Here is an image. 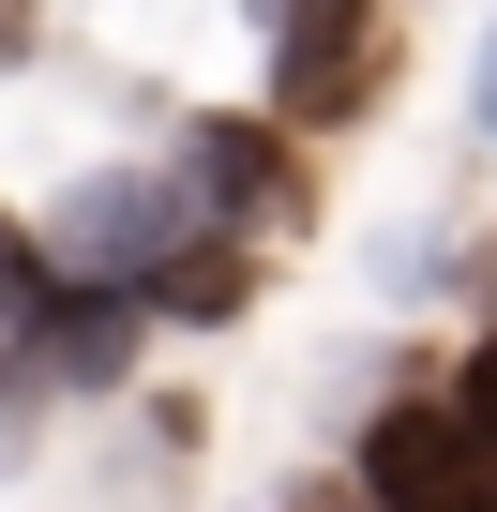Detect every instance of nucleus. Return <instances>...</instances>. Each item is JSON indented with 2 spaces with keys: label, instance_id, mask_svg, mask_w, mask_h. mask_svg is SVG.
Wrapping results in <instances>:
<instances>
[{
  "label": "nucleus",
  "instance_id": "obj_4",
  "mask_svg": "<svg viewBox=\"0 0 497 512\" xmlns=\"http://www.w3.org/2000/svg\"><path fill=\"white\" fill-rule=\"evenodd\" d=\"M181 181H196L211 226H287V211H302L287 121H181Z\"/></svg>",
  "mask_w": 497,
  "mask_h": 512
},
{
  "label": "nucleus",
  "instance_id": "obj_3",
  "mask_svg": "<svg viewBox=\"0 0 497 512\" xmlns=\"http://www.w3.org/2000/svg\"><path fill=\"white\" fill-rule=\"evenodd\" d=\"M362 497H377V512H497V437L467 422V392L392 407V422L362 437Z\"/></svg>",
  "mask_w": 497,
  "mask_h": 512
},
{
  "label": "nucleus",
  "instance_id": "obj_8",
  "mask_svg": "<svg viewBox=\"0 0 497 512\" xmlns=\"http://www.w3.org/2000/svg\"><path fill=\"white\" fill-rule=\"evenodd\" d=\"M16 46H31V0H0V61H16Z\"/></svg>",
  "mask_w": 497,
  "mask_h": 512
},
{
  "label": "nucleus",
  "instance_id": "obj_9",
  "mask_svg": "<svg viewBox=\"0 0 497 512\" xmlns=\"http://www.w3.org/2000/svg\"><path fill=\"white\" fill-rule=\"evenodd\" d=\"M482 136H497V46H482Z\"/></svg>",
  "mask_w": 497,
  "mask_h": 512
},
{
  "label": "nucleus",
  "instance_id": "obj_7",
  "mask_svg": "<svg viewBox=\"0 0 497 512\" xmlns=\"http://www.w3.org/2000/svg\"><path fill=\"white\" fill-rule=\"evenodd\" d=\"M452 392H467V422H482V437H497V332H482V347H467V377H452Z\"/></svg>",
  "mask_w": 497,
  "mask_h": 512
},
{
  "label": "nucleus",
  "instance_id": "obj_5",
  "mask_svg": "<svg viewBox=\"0 0 497 512\" xmlns=\"http://www.w3.org/2000/svg\"><path fill=\"white\" fill-rule=\"evenodd\" d=\"M136 302H151V317H196V332H211V317H241V302H257V256H241V226H196L166 272H136Z\"/></svg>",
  "mask_w": 497,
  "mask_h": 512
},
{
  "label": "nucleus",
  "instance_id": "obj_1",
  "mask_svg": "<svg viewBox=\"0 0 497 512\" xmlns=\"http://www.w3.org/2000/svg\"><path fill=\"white\" fill-rule=\"evenodd\" d=\"M257 16H272V121H287V136L377 106V76H392L377 0H257Z\"/></svg>",
  "mask_w": 497,
  "mask_h": 512
},
{
  "label": "nucleus",
  "instance_id": "obj_6",
  "mask_svg": "<svg viewBox=\"0 0 497 512\" xmlns=\"http://www.w3.org/2000/svg\"><path fill=\"white\" fill-rule=\"evenodd\" d=\"M61 302V256H46V226H16V211H0V332H31Z\"/></svg>",
  "mask_w": 497,
  "mask_h": 512
},
{
  "label": "nucleus",
  "instance_id": "obj_2",
  "mask_svg": "<svg viewBox=\"0 0 497 512\" xmlns=\"http://www.w3.org/2000/svg\"><path fill=\"white\" fill-rule=\"evenodd\" d=\"M196 226H211V211H196V181H181V166H106V181H76V196H61L46 256H61V272H106V287H136V272H166Z\"/></svg>",
  "mask_w": 497,
  "mask_h": 512
}]
</instances>
